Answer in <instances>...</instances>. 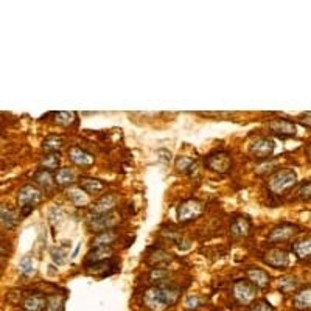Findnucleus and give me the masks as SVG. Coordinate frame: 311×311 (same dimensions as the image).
Masks as SVG:
<instances>
[{"instance_id": "nucleus-24", "label": "nucleus", "mask_w": 311, "mask_h": 311, "mask_svg": "<svg viewBox=\"0 0 311 311\" xmlns=\"http://www.w3.org/2000/svg\"><path fill=\"white\" fill-rule=\"evenodd\" d=\"M53 179L60 186H68V184H72L75 181V173L68 168H60L56 171V176Z\"/></svg>"}, {"instance_id": "nucleus-15", "label": "nucleus", "mask_w": 311, "mask_h": 311, "mask_svg": "<svg viewBox=\"0 0 311 311\" xmlns=\"http://www.w3.org/2000/svg\"><path fill=\"white\" fill-rule=\"evenodd\" d=\"M114 250L111 246H100V248H94L92 249L87 257H86V264L87 263H100V261H106L112 257Z\"/></svg>"}, {"instance_id": "nucleus-14", "label": "nucleus", "mask_w": 311, "mask_h": 311, "mask_svg": "<svg viewBox=\"0 0 311 311\" xmlns=\"http://www.w3.org/2000/svg\"><path fill=\"white\" fill-rule=\"evenodd\" d=\"M115 204H117V201H115V196H112V194H106V196L100 198L97 202H94L90 205V212L94 215L111 213L115 209Z\"/></svg>"}, {"instance_id": "nucleus-21", "label": "nucleus", "mask_w": 311, "mask_h": 311, "mask_svg": "<svg viewBox=\"0 0 311 311\" xmlns=\"http://www.w3.org/2000/svg\"><path fill=\"white\" fill-rule=\"evenodd\" d=\"M293 252L299 260H308L311 254V243L310 238L305 240H299L296 243H293Z\"/></svg>"}, {"instance_id": "nucleus-19", "label": "nucleus", "mask_w": 311, "mask_h": 311, "mask_svg": "<svg viewBox=\"0 0 311 311\" xmlns=\"http://www.w3.org/2000/svg\"><path fill=\"white\" fill-rule=\"evenodd\" d=\"M45 304H47V299L42 294H33L25 299L22 307H24V311H44Z\"/></svg>"}, {"instance_id": "nucleus-22", "label": "nucleus", "mask_w": 311, "mask_h": 311, "mask_svg": "<svg viewBox=\"0 0 311 311\" xmlns=\"http://www.w3.org/2000/svg\"><path fill=\"white\" fill-rule=\"evenodd\" d=\"M117 240V234L114 230H105V232H100L95 238H94V248H100V246H111L114 241Z\"/></svg>"}, {"instance_id": "nucleus-31", "label": "nucleus", "mask_w": 311, "mask_h": 311, "mask_svg": "<svg viewBox=\"0 0 311 311\" xmlns=\"http://www.w3.org/2000/svg\"><path fill=\"white\" fill-rule=\"evenodd\" d=\"M19 271L24 275H30V274L34 272V261L30 255L22 257V260L19 263Z\"/></svg>"}, {"instance_id": "nucleus-17", "label": "nucleus", "mask_w": 311, "mask_h": 311, "mask_svg": "<svg viewBox=\"0 0 311 311\" xmlns=\"http://www.w3.org/2000/svg\"><path fill=\"white\" fill-rule=\"evenodd\" d=\"M248 277L252 285H255L257 288H264L269 285V274L263 269L257 268H250L248 269Z\"/></svg>"}, {"instance_id": "nucleus-18", "label": "nucleus", "mask_w": 311, "mask_h": 311, "mask_svg": "<svg viewBox=\"0 0 311 311\" xmlns=\"http://www.w3.org/2000/svg\"><path fill=\"white\" fill-rule=\"evenodd\" d=\"M79 188H81L86 194H95L105 190V184L98 179H92V178H83L79 181Z\"/></svg>"}, {"instance_id": "nucleus-7", "label": "nucleus", "mask_w": 311, "mask_h": 311, "mask_svg": "<svg viewBox=\"0 0 311 311\" xmlns=\"http://www.w3.org/2000/svg\"><path fill=\"white\" fill-rule=\"evenodd\" d=\"M230 164H232V159H230V154L226 151L212 153L205 159V165L216 173H226L230 168Z\"/></svg>"}, {"instance_id": "nucleus-12", "label": "nucleus", "mask_w": 311, "mask_h": 311, "mask_svg": "<svg viewBox=\"0 0 311 311\" xmlns=\"http://www.w3.org/2000/svg\"><path fill=\"white\" fill-rule=\"evenodd\" d=\"M250 220L246 216H235L232 223H230V234L237 238L248 237L250 232Z\"/></svg>"}, {"instance_id": "nucleus-2", "label": "nucleus", "mask_w": 311, "mask_h": 311, "mask_svg": "<svg viewBox=\"0 0 311 311\" xmlns=\"http://www.w3.org/2000/svg\"><path fill=\"white\" fill-rule=\"evenodd\" d=\"M297 182V175L296 171L291 168H285V170H279L275 171L274 175L269 178L268 182V188L274 193V194H283L285 191H288L290 188H293Z\"/></svg>"}, {"instance_id": "nucleus-20", "label": "nucleus", "mask_w": 311, "mask_h": 311, "mask_svg": "<svg viewBox=\"0 0 311 311\" xmlns=\"http://www.w3.org/2000/svg\"><path fill=\"white\" fill-rule=\"evenodd\" d=\"M311 305V294H310V286L304 288L294 296V308L299 311H308Z\"/></svg>"}, {"instance_id": "nucleus-8", "label": "nucleus", "mask_w": 311, "mask_h": 311, "mask_svg": "<svg viewBox=\"0 0 311 311\" xmlns=\"http://www.w3.org/2000/svg\"><path fill=\"white\" fill-rule=\"evenodd\" d=\"M274 149H275L274 140L269 139V137H261V139H257L254 143H250L249 151L257 159H266L274 153Z\"/></svg>"}, {"instance_id": "nucleus-30", "label": "nucleus", "mask_w": 311, "mask_h": 311, "mask_svg": "<svg viewBox=\"0 0 311 311\" xmlns=\"http://www.w3.org/2000/svg\"><path fill=\"white\" fill-rule=\"evenodd\" d=\"M64 307V299L61 296H50L47 299L44 311H61Z\"/></svg>"}, {"instance_id": "nucleus-10", "label": "nucleus", "mask_w": 311, "mask_h": 311, "mask_svg": "<svg viewBox=\"0 0 311 311\" xmlns=\"http://www.w3.org/2000/svg\"><path fill=\"white\" fill-rule=\"evenodd\" d=\"M264 261L275 269H285L290 263V255L283 249H269L264 254Z\"/></svg>"}, {"instance_id": "nucleus-27", "label": "nucleus", "mask_w": 311, "mask_h": 311, "mask_svg": "<svg viewBox=\"0 0 311 311\" xmlns=\"http://www.w3.org/2000/svg\"><path fill=\"white\" fill-rule=\"evenodd\" d=\"M68 198H70L72 201H73V204L75 205H78V207H83V205H86L87 202H89V198H87V194L81 190V188H72V190H68Z\"/></svg>"}, {"instance_id": "nucleus-29", "label": "nucleus", "mask_w": 311, "mask_h": 311, "mask_svg": "<svg viewBox=\"0 0 311 311\" xmlns=\"http://www.w3.org/2000/svg\"><path fill=\"white\" fill-rule=\"evenodd\" d=\"M53 122L56 124H61V126H68L75 122V114L73 112H67V111H62V112H56L53 114Z\"/></svg>"}, {"instance_id": "nucleus-3", "label": "nucleus", "mask_w": 311, "mask_h": 311, "mask_svg": "<svg viewBox=\"0 0 311 311\" xmlns=\"http://www.w3.org/2000/svg\"><path fill=\"white\" fill-rule=\"evenodd\" d=\"M41 199H42V193L38 187L31 186V184H27V186L22 187L17 194L20 215L22 216L30 215L34 209H36V205L41 202Z\"/></svg>"}, {"instance_id": "nucleus-38", "label": "nucleus", "mask_w": 311, "mask_h": 311, "mask_svg": "<svg viewBox=\"0 0 311 311\" xmlns=\"http://www.w3.org/2000/svg\"><path fill=\"white\" fill-rule=\"evenodd\" d=\"M249 311H274V308H272V305H271L269 302H266V301H260V302H257L255 305H252Z\"/></svg>"}, {"instance_id": "nucleus-23", "label": "nucleus", "mask_w": 311, "mask_h": 311, "mask_svg": "<svg viewBox=\"0 0 311 311\" xmlns=\"http://www.w3.org/2000/svg\"><path fill=\"white\" fill-rule=\"evenodd\" d=\"M64 143H65V140L62 139L61 135H50L44 140L42 146H44L45 151H49V153H58L64 146Z\"/></svg>"}, {"instance_id": "nucleus-25", "label": "nucleus", "mask_w": 311, "mask_h": 311, "mask_svg": "<svg viewBox=\"0 0 311 311\" xmlns=\"http://www.w3.org/2000/svg\"><path fill=\"white\" fill-rule=\"evenodd\" d=\"M60 154L58 153H50V154H45L41 160V165L44 167V170L47 171H52V170H56L58 167H60Z\"/></svg>"}, {"instance_id": "nucleus-35", "label": "nucleus", "mask_w": 311, "mask_h": 311, "mask_svg": "<svg viewBox=\"0 0 311 311\" xmlns=\"http://www.w3.org/2000/svg\"><path fill=\"white\" fill-rule=\"evenodd\" d=\"M199 307H202V299L199 296H188L186 299V308L187 310H198Z\"/></svg>"}, {"instance_id": "nucleus-1", "label": "nucleus", "mask_w": 311, "mask_h": 311, "mask_svg": "<svg viewBox=\"0 0 311 311\" xmlns=\"http://www.w3.org/2000/svg\"><path fill=\"white\" fill-rule=\"evenodd\" d=\"M181 290L171 283H160L151 286L143 294V305L149 311H165L173 307L179 299Z\"/></svg>"}, {"instance_id": "nucleus-11", "label": "nucleus", "mask_w": 311, "mask_h": 311, "mask_svg": "<svg viewBox=\"0 0 311 311\" xmlns=\"http://www.w3.org/2000/svg\"><path fill=\"white\" fill-rule=\"evenodd\" d=\"M269 129L280 137H291L296 134V124L291 120L286 119H275L269 123Z\"/></svg>"}, {"instance_id": "nucleus-5", "label": "nucleus", "mask_w": 311, "mask_h": 311, "mask_svg": "<svg viewBox=\"0 0 311 311\" xmlns=\"http://www.w3.org/2000/svg\"><path fill=\"white\" fill-rule=\"evenodd\" d=\"M204 205L201 201L198 199H187L184 201L179 209H178V220L181 223H187V221H193L202 213Z\"/></svg>"}, {"instance_id": "nucleus-36", "label": "nucleus", "mask_w": 311, "mask_h": 311, "mask_svg": "<svg viewBox=\"0 0 311 311\" xmlns=\"http://www.w3.org/2000/svg\"><path fill=\"white\" fill-rule=\"evenodd\" d=\"M299 198L301 199H305V201H308L310 199V194H311V184L307 181V182H304V184H301V187H299Z\"/></svg>"}, {"instance_id": "nucleus-34", "label": "nucleus", "mask_w": 311, "mask_h": 311, "mask_svg": "<svg viewBox=\"0 0 311 311\" xmlns=\"http://www.w3.org/2000/svg\"><path fill=\"white\" fill-rule=\"evenodd\" d=\"M52 258L56 264H64L67 260V250L62 248H55L52 249Z\"/></svg>"}, {"instance_id": "nucleus-6", "label": "nucleus", "mask_w": 311, "mask_h": 311, "mask_svg": "<svg viewBox=\"0 0 311 311\" xmlns=\"http://www.w3.org/2000/svg\"><path fill=\"white\" fill-rule=\"evenodd\" d=\"M299 232H301V227L291 224V223H283L280 226H275L271 234L268 237V240L271 243H283V241L291 240L293 237H296Z\"/></svg>"}, {"instance_id": "nucleus-13", "label": "nucleus", "mask_w": 311, "mask_h": 311, "mask_svg": "<svg viewBox=\"0 0 311 311\" xmlns=\"http://www.w3.org/2000/svg\"><path fill=\"white\" fill-rule=\"evenodd\" d=\"M68 157H70L72 162L78 167H90L92 164H94V156H92L90 153H87L86 149L79 148V146L70 148V151H68Z\"/></svg>"}, {"instance_id": "nucleus-26", "label": "nucleus", "mask_w": 311, "mask_h": 311, "mask_svg": "<svg viewBox=\"0 0 311 311\" xmlns=\"http://www.w3.org/2000/svg\"><path fill=\"white\" fill-rule=\"evenodd\" d=\"M297 285H299V280L294 275H285V277L279 280V288L283 293H294Z\"/></svg>"}, {"instance_id": "nucleus-28", "label": "nucleus", "mask_w": 311, "mask_h": 311, "mask_svg": "<svg viewBox=\"0 0 311 311\" xmlns=\"http://www.w3.org/2000/svg\"><path fill=\"white\" fill-rule=\"evenodd\" d=\"M34 181H36L41 187H44V188H49V187H52V184H53V176H52V173L50 171H47V170H39L36 175H34Z\"/></svg>"}, {"instance_id": "nucleus-16", "label": "nucleus", "mask_w": 311, "mask_h": 311, "mask_svg": "<svg viewBox=\"0 0 311 311\" xmlns=\"http://www.w3.org/2000/svg\"><path fill=\"white\" fill-rule=\"evenodd\" d=\"M19 223V216L16 210L9 209L6 205H0V224L6 229H14Z\"/></svg>"}, {"instance_id": "nucleus-9", "label": "nucleus", "mask_w": 311, "mask_h": 311, "mask_svg": "<svg viewBox=\"0 0 311 311\" xmlns=\"http://www.w3.org/2000/svg\"><path fill=\"white\" fill-rule=\"evenodd\" d=\"M119 223V218L115 213H105V215H94V218L90 220V229L92 232H105V230H111V227H114Z\"/></svg>"}, {"instance_id": "nucleus-4", "label": "nucleus", "mask_w": 311, "mask_h": 311, "mask_svg": "<svg viewBox=\"0 0 311 311\" xmlns=\"http://www.w3.org/2000/svg\"><path fill=\"white\" fill-rule=\"evenodd\" d=\"M232 294L240 305H249L255 301V297L258 294V288L255 285H252L249 280H237L232 288Z\"/></svg>"}, {"instance_id": "nucleus-37", "label": "nucleus", "mask_w": 311, "mask_h": 311, "mask_svg": "<svg viewBox=\"0 0 311 311\" xmlns=\"http://www.w3.org/2000/svg\"><path fill=\"white\" fill-rule=\"evenodd\" d=\"M49 218H50L52 224L60 223L62 218V210L60 209V207H53V209H50V212H49Z\"/></svg>"}, {"instance_id": "nucleus-32", "label": "nucleus", "mask_w": 311, "mask_h": 311, "mask_svg": "<svg viewBox=\"0 0 311 311\" xmlns=\"http://www.w3.org/2000/svg\"><path fill=\"white\" fill-rule=\"evenodd\" d=\"M194 165V160L191 159V157H188V156H181L178 160H176V168H178V171H181V173H186L188 168H191Z\"/></svg>"}, {"instance_id": "nucleus-33", "label": "nucleus", "mask_w": 311, "mask_h": 311, "mask_svg": "<svg viewBox=\"0 0 311 311\" xmlns=\"http://www.w3.org/2000/svg\"><path fill=\"white\" fill-rule=\"evenodd\" d=\"M168 275H170V272L167 269H154V271H151V274H149V279H151L153 282H157V285H160V283H167Z\"/></svg>"}]
</instances>
